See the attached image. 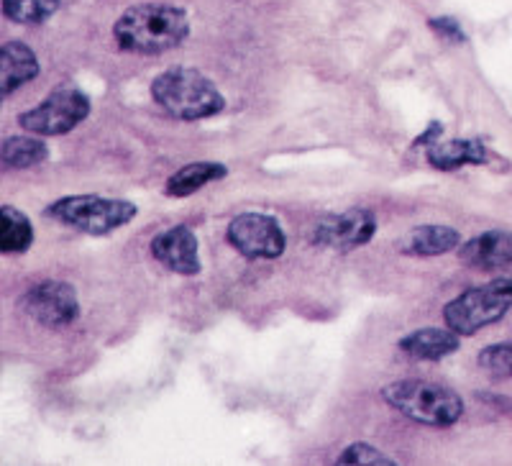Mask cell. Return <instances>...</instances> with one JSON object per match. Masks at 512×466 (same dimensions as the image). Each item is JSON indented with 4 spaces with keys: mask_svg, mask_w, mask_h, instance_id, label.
<instances>
[{
    "mask_svg": "<svg viewBox=\"0 0 512 466\" xmlns=\"http://www.w3.org/2000/svg\"><path fill=\"white\" fill-rule=\"evenodd\" d=\"M118 47L136 54H162L180 47L190 34L187 13L177 6L144 3L128 8L113 26Z\"/></svg>",
    "mask_w": 512,
    "mask_h": 466,
    "instance_id": "obj_1",
    "label": "cell"
},
{
    "mask_svg": "<svg viewBox=\"0 0 512 466\" xmlns=\"http://www.w3.org/2000/svg\"><path fill=\"white\" fill-rule=\"evenodd\" d=\"M152 95L164 113L180 121H203L226 108V98L213 80L192 67H169L154 77Z\"/></svg>",
    "mask_w": 512,
    "mask_h": 466,
    "instance_id": "obj_2",
    "label": "cell"
},
{
    "mask_svg": "<svg viewBox=\"0 0 512 466\" xmlns=\"http://www.w3.org/2000/svg\"><path fill=\"white\" fill-rule=\"evenodd\" d=\"M382 397L397 413L415 420L420 426L448 428L464 415V400L451 387L428 379H400L384 387Z\"/></svg>",
    "mask_w": 512,
    "mask_h": 466,
    "instance_id": "obj_3",
    "label": "cell"
},
{
    "mask_svg": "<svg viewBox=\"0 0 512 466\" xmlns=\"http://www.w3.org/2000/svg\"><path fill=\"white\" fill-rule=\"evenodd\" d=\"M136 213L139 208L131 200L103 198V195H67V198L54 200L47 208L49 218L90 236H105L116 231L134 221Z\"/></svg>",
    "mask_w": 512,
    "mask_h": 466,
    "instance_id": "obj_4",
    "label": "cell"
},
{
    "mask_svg": "<svg viewBox=\"0 0 512 466\" xmlns=\"http://www.w3.org/2000/svg\"><path fill=\"white\" fill-rule=\"evenodd\" d=\"M512 308V280H492L482 287L461 292L459 298L443 308V321L459 336H474L482 328L505 318Z\"/></svg>",
    "mask_w": 512,
    "mask_h": 466,
    "instance_id": "obj_5",
    "label": "cell"
},
{
    "mask_svg": "<svg viewBox=\"0 0 512 466\" xmlns=\"http://www.w3.org/2000/svg\"><path fill=\"white\" fill-rule=\"evenodd\" d=\"M90 116V98L82 90L72 85L52 90L44 103H39L31 111L21 113L18 123L21 129L36 136H62L70 134L75 126H80Z\"/></svg>",
    "mask_w": 512,
    "mask_h": 466,
    "instance_id": "obj_6",
    "label": "cell"
},
{
    "mask_svg": "<svg viewBox=\"0 0 512 466\" xmlns=\"http://www.w3.org/2000/svg\"><path fill=\"white\" fill-rule=\"evenodd\" d=\"M226 239L246 259H277L287 239L280 221L267 213H241L228 223Z\"/></svg>",
    "mask_w": 512,
    "mask_h": 466,
    "instance_id": "obj_7",
    "label": "cell"
},
{
    "mask_svg": "<svg viewBox=\"0 0 512 466\" xmlns=\"http://www.w3.org/2000/svg\"><path fill=\"white\" fill-rule=\"evenodd\" d=\"M21 310L47 328H64L77 321L80 303L75 287L59 280H44L29 287L21 298Z\"/></svg>",
    "mask_w": 512,
    "mask_h": 466,
    "instance_id": "obj_8",
    "label": "cell"
},
{
    "mask_svg": "<svg viewBox=\"0 0 512 466\" xmlns=\"http://www.w3.org/2000/svg\"><path fill=\"white\" fill-rule=\"evenodd\" d=\"M377 233V218L372 210L351 208L344 213L323 216L313 228V241L318 246L336 251H351L369 244Z\"/></svg>",
    "mask_w": 512,
    "mask_h": 466,
    "instance_id": "obj_9",
    "label": "cell"
},
{
    "mask_svg": "<svg viewBox=\"0 0 512 466\" xmlns=\"http://www.w3.org/2000/svg\"><path fill=\"white\" fill-rule=\"evenodd\" d=\"M152 257L157 259L162 267L172 269L177 274H192L200 272V257H198V239L187 226L167 228L152 241Z\"/></svg>",
    "mask_w": 512,
    "mask_h": 466,
    "instance_id": "obj_10",
    "label": "cell"
},
{
    "mask_svg": "<svg viewBox=\"0 0 512 466\" xmlns=\"http://www.w3.org/2000/svg\"><path fill=\"white\" fill-rule=\"evenodd\" d=\"M459 259L479 272H500L512 267V233L484 231L459 246Z\"/></svg>",
    "mask_w": 512,
    "mask_h": 466,
    "instance_id": "obj_11",
    "label": "cell"
},
{
    "mask_svg": "<svg viewBox=\"0 0 512 466\" xmlns=\"http://www.w3.org/2000/svg\"><path fill=\"white\" fill-rule=\"evenodd\" d=\"M39 75V59L24 41H8L0 49V93L11 95Z\"/></svg>",
    "mask_w": 512,
    "mask_h": 466,
    "instance_id": "obj_12",
    "label": "cell"
},
{
    "mask_svg": "<svg viewBox=\"0 0 512 466\" xmlns=\"http://www.w3.org/2000/svg\"><path fill=\"white\" fill-rule=\"evenodd\" d=\"M461 246V233L448 226H418L402 239L400 251L410 257H441Z\"/></svg>",
    "mask_w": 512,
    "mask_h": 466,
    "instance_id": "obj_13",
    "label": "cell"
},
{
    "mask_svg": "<svg viewBox=\"0 0 512 466\" xmlns=\"http://www.w3.org/2000/svg\"><path fill=\"white\" fill-rule=\"evenodd\" d=\"M400 349L413 359L423 362H438L443 356L459 351V333L451 328H420L400 341Z\"/></svg>",
    "mask_w": 512,
    "mask_h": 466,
    "instance_id": "obj_14",
    "label": "cell"
},
{
    "mask_svg": "<svg viewBox=\"0 0 512 466\" xmlns=\"http://www.w3.org/2000/svg\"><path fill=\"white\" fill-rule=\"evenodd\" d=\"M487 159L489 154L479 139H454L428 146V162L443 172L466 167V164H484Z\"/></svg>",
    "mask_w": 512,
    "mask_h": 466,
    "instance_id": "obj_15",
    "label": "cell"
},
{
    "mask_svg": "<svg viewBox=\"0 0 512 466\" xmlns=\"http://www.w3.org/2000/svg\"><path fill=\"white\" fill-rule=\"evenodd\" d=\"M228 175L226 164L218 162H195L187 164V167L177 169L175 175L169 177L167 185H164V193L169 198H187V195L198 193L210 182H218Z\"/></svg>",
    "mask_w": 512,
    "mask_h": 466,
    "instance_id": "obj_16",
    "label": "cell"
},
{
    "mask_svg": "<svg viewBox=\"0 0 512 466\" xmlns=\"http://www.w3.org/2000/svg\"><path fill=\"white\" fill-rule=\"evenodd\" d=\"M34 241V228L26 213L13 205L0 208V251L3 254H24Z\"/></svg>",
    "mask_w": 512,
    "mask_h": 466,
    "instance_id": "obj_17",
    "label": "cell"
},
{
    "mask_svg": "<svg viewBox=\"0 0 512 466\" xmlns=\"http://www.w3.org/2000/svg\"><path fill=\"white\" fill-rule=\"evenodd\" d=\"M49 146L36 136H6L0 146V159L11 169H29L47 162Z\"/></svg>",
    "mask_w": 512,
    "mask_h": 466,
    "instance_id": "obj_18",
    "label": "cell"
},
{
    "mask_svg": "<svg viewBox=\"0 0 512 466\" xmlns=\"http://www.w3.org/2000/svg\"><path fill=\"white\" fill-rule=\"evenodd\" d=\"M59 11V0H3V13L13 24H44Z\"/></svg>",
    "mask_w": 512,
    "mask_h": 466,
    "instance_id": "obj_19",
    "label": "cell"
},
{
    "mask_svg": "<svg viewBox=\"0 0 512 466\" xmlns=\"http://www.w3.org/2000/svg\"><path fill=\"white\" fill-rule=\"evenodd\" d=\"M477 362L479 367H482V372H487L489 377L510 379L512 377V341L487 346V349L479 351Z\"/></svg>",
    "mask_w": 512,
    "mask_h": 466,
    "instance_id": "obj_20",
    "label": "cell"
},
{
    "mask_svg": "<svg viewBox=\"0 0 512 466\" xmlns=\"http://www.w3.org/2000/svg\"><path fill=\"white\" fill-rule=\"evenodd\" d=\"M338 464H395V459L384 456L382 451H377L369 443L359 441L338 456Z\"/></svg>",
    "mask_w": 512,
    "mask_h": 466,
    "instance_id": "obj_21",
    "label": "cell"
},
{
    "mask_svg": "<svg viewBox=\"0 0 512 466\" xmlns=\"http://www.w3.org/2000/svg\"><path fill=\"white\" fill-rule=\"evenodd\" d=\"M428 26H431L433 31H436L438 36H443L446 41H454V44H464L466 36H464V29L459 26V21L451 16H438V18H431L428 21Z\"/></svg>",
    "mask_w": 512,
    "mask_h": 466,
    "instance_id": "obj_22",
    "label": "cell"
},
{
    "mask_svg": "<svg viewBox=\"0 0 512 466\" xmlns=\"http://www.w3.org/2000/svg\"><path fill=\"white\" fill-rule=\"evenodd\" d=\"M477 397L487 400V402H484V405H489V408H502V410H505V413H512V400H510V397L489 395V392H479Z\"/></svg>",
    "mask_w": 512,
    "mask_h": 466,
    "instance_id": "obj_23",
    "label": "cell"
}]
</instances>
